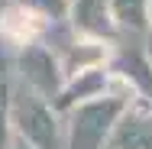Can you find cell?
Wrapping results in <instances>:
<instances>
[{"mask_svg": "<svg viewBox=\"0 0 152 149\" xmlns=\"http://www.w3.org/2000/svg\"><path fill=\"white\" fill-rule=\"evenodd\" d=\"M126 110V97H104L97 94L91 101H84L75 117H71V136L68 146L71 149H100L107 139V133L113 130V123Z\"/></svg>", "mask_w": 152, "mask_h": 149, "instance_id": "obj_1", "label": "cell"}, {"mask_svg": "<svg viewBox=\"0 0 152 149\" xmlns=\"http://www.w3.org/2000/svg\"><path fill=\"white\" fill-rule=\"evenodd\" d=\"M13 123L23 133V139L32 149H52L55 146V123H52V110L39 101V97H26L20 94L13 104Z\"/></svg>", "mask_w": 152, "mask_h": 149, "instance_id": "obj_2", "label": "cell"}, {"mask_svg": "<svg viewBox=\"0 0 152 149\" xmlns=\"http://www.w3.org/2000/svg\"><path fill=\"white\" fill-rule=\"evenodd\" d=\"M20 65H23V78L32 91H39L42 97H55L61 88V75H58V65L52 59L49 49L36 46V42H26L23 55H20Z\"/></svg>", "mask_w": 152, "mask_h": 149, "instance_id": "obj_3", "label": "cell"}, {"mask_svg": "<svg viewBox=\"0 0 152 149\" xmlns=\"http://www.w3.org/2000/svg\"><path fill=\"white\" fill-rule=\"evenodd\" d=\"M113 149H152V117L139 114V110H129L117 123Z\"/></svg>", "mask_w": 152, "mask_h": 149, "instance_id": "obj_4", "label": "cell"}, {"mask_svg": "<svg viewBox=\"0 0 152 149\" xmlns=\"http://www.w3.org/2000/svg\"><path fill=\"white\" fill-rule=\"evenodd\" d=\"M110 3L107 0H75V26L88 36H110L113 32V23H110Z\"/></svg>", "mask_w": 152, "mask_h": 149, "instance_id": "obj_5", "label": "cell"}, {"mask_svg": "<svg viewBox=\"0 0 152 149\" xmlns=\"http://www.w3.org/2000/svg\"><path fill=\"white\" fill-rule=\"evenodd\" d=\"M104 88H107V75H104L100 65H94V68L78 71V81L68 91H61V97L55 104H58V107H68V104H75V101H91L97 94H104Z\"/></svg>", "mask_w": 152, "mask_h": 149, "instance_id": "obj_6", "label": "cell"}, {"mask_svg": "<svg viewBox=\"0 0 152 149\" xmlns=\"http://www.w3.org/2000/svg\"><path fill=\"white\" fill-rule=\"evenodd\" d=\"M110 16L126 29H146L149 26V0H107Z\"/></svg>", "mask_w": 152, "mask_h": 149, "instance_id": "obj_7", "label": "cell"}, {"mask_svg": "<svg viewBox=\"0 0 152 149\" xmlns=\"http://www.w3.org/2000/svg\"><path fill=\"white\" fill-rule=\"evenodd\" d=\"M0 149H13V143H10V117H7V110H0Z\"/></svg>", "mask_w": 152, "mask_h": 149, "instance_id": "obj_8", "label": "cell"}, {"mask_svg": "<svg viewBox=\"0 0 152 149\" xmlns=\"http://www.w3.org/2000/svg\"><path fill=\"white\" fill-rule=\"evenodd\" d=\"M13 149H32V146H29V143H26V139H23V146H13Z\"/></svg>", "mask_w": 152, "mask_h": 149, "instance_id": "obj_9", "label": "cell"}, {"mask_svg": "<svg viewBox=\"0 0 152 149\" xmlns=\"http://www.w3.org/2000/svg\"><path fill=\"white\" fill-rule=\"evenodd\" d=\"M0 16H3V3H0Z\"/></svg>", "mask_w": 152, "mask_h": 149, "instance_id": "obj_10", "label": "cell"}]
</instances>
